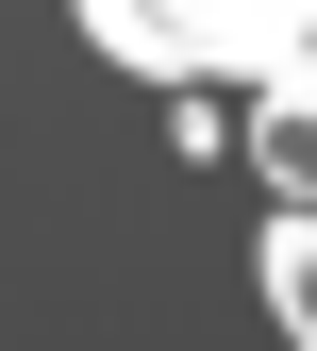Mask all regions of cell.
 I'll return each mask as SVG.
<instances>
[{
	"instance_id": "7a4b0ae2",
	"label": "cell",
	"mask_w": 317,
	"mask_h": 351,
	"mask_svg": "<svg viewBox=\"0 0 317 351\" xmlns=\"http://www.w3.org/2000/svg\"><path fill=\"white\" fill-rule=\"evenodd\" d=\"M267 184L317 201V84H267Z\"/></svg>"
},
{
	"instance_id": "3957f363",
	"label": "cell",
	"mask_w": 317,
	"mask_h": 351,
	"mask_svg": "<svg viewBox=\"0 0 317 351\" xmlns=\"http://www.w3.org/2000/svg\"><path fill=\"white\" fill-rule=\"evenodd\" d=\"M267 301H284V318H301V351H317V201L267 234Z\"/></svg>"
},
{
	"instance_id": "6da1fadb",
	"label": "cell",
	"mask_w": 317,
	"mask_h": 351,
	"mask_svg": "<svg viewBox=\"0 0 317 351\" xmlns=\"http://www.w3.org/2000/svg\"><path fill=\"white\" fill-rule=\"evenodd\" d=\"M117 67L151 84H201V67H251V84H317V0H84Z\"/></svg>"
}]
</instances>
